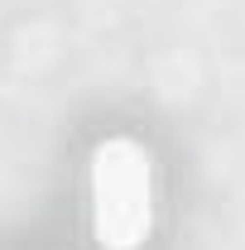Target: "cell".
Instances as JSON below:
<instances>
[{
	"label": "cell",
	"instance_id": "obj_1",
	"mask_svg": "<svg viewBox=\"0 0 245 250\" xmlns=\"http://www.w3.org/2000/svg\"><path fill=\"white\" fill-rule=\"evenodd\" d=\"M154 231V154L111 135L92 149V236L101 250H140Z\"/></svg>",
	"mask_w": 245,
	"mask_h": 250
}]
</instances>
